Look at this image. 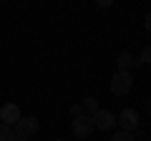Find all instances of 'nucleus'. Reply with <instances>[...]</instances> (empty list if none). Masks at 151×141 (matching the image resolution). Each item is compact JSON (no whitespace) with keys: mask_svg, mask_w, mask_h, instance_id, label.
I'll use <instances>...</instances> for the list:
<instances>
[{"mask_svg":"<svg viewBox=\"0 0 151 141\" xmlns=\"http://www.w3.org/2000/svg\"><path fill=\"white\" fill-rule=\"evenodd\" d=\"M108 86H111V93H113V96H126V93L134 88V76H131L129 70H116Z\"/></svg>","mask_w":151,"mask_h":141,"instance_id":"obj_1","label":"nucleus"},{"mask_svg":"<svg viewBox=\"0 0 151 141\" xmlns=\"http://www.w3.org/2000/svg\"><path fill=\"white\" fill-rule=\"evenodd\" d=\"M13 131H15V136H20V139H30V136L38 134V119L35 116H20V121L13 126Z\"/></svg>","mask_w":151,"mask_h":141,"instance_id":"obj_2","label":"nucleus"},{"mask_svg":"<svg viewBox=\"0 0 151 141\" xmlns=\"http://www.w3.org/2000/svg\"><path fill=\"white\" fill-rule=\"evenodd\" d=\"M116 124H121V131H129V134H134V131L139 129V111H134V109H124L119 116H116Z\"/></svg>","mask_w":151,"mask_h":141,"instance_id":"obj_3","label":"nucleus"},{"mask_svg":"<svg viewBox=\"0 0 151 141\" xmlns=\"http://www.w3.org/2000/svg\"><path fill=\"white\" fill-rule=\"evenodd\" d=\"M70 131H73V136H78V139H88V136L93 134V121L91 116H78V119H73V124H70Z\"/></svg>","mask_w":151,"mask_h":141,"instance_id":"obj_4","label":"nucleus"},{"mask_svg":"<svg viewBox=\"0 0 151 141\" xmlns=\"http://www.w3.org/2000/svg\"><path fill=\"white\" fill-rule=\"evenodd\" d=\"M91 121H93V129H98V131H111L116 126V116L111 111H103V109H98L91 116Z\"/></svg>","mask_w":151,"mask_h":141,"instance_id":"obj_5","label":"nucleus"},{"mask_svg":"<svg viewBox=\"0 0 151 141\" xmlns=\"http://www.w3.org/2000/svg\"><path fill=\"white\" fill-rule=\"evenodd\" d=\"M18 121H20V106H18V103H5V106L0 109V124L15 126Z\"/></svg>","mask_w":151,"mask_h":141,"instance_id":"obj_6","label":"nucleus"},{"mask_svg":"<svg viewBox=\"0 0 151 141\" xmlns=\"http://www.w3.org/2000/svg\"><path fill=\"white\" fill-rule=\"evenodd\" d=\"M81 109H83V114H86V116H93V114L98 111V98L88 96L86 101H81Z\"/></svg>","mask_w":151,"mask_h":141,"instance_id":"obj_7","label":"nucleus"},{"mask_svg":"<svg viewBox=\"0 0 151 141\" xmlns=\"http://www.w3.org/2000/svg\"><path fill=\"white\" fill-rule=\"evenodd\" d=\"M116 65H119V70H129L131 65H134V58H131V53H119V58H116Z\"/></svg>","mask_w":151,"mask_h":141,"instance_id":"obj_8","label":"nucleus"},{"mask_svg":"<svg viewBox=\"0 0 151 141\" xmlns=\"http://www.w3.org/2000/svg\"><path fill=\"white\" fill-rule=\"evenodd\" d=\"M0 141H15V131H13V126L0 124Z\"/></svg>","mask_w":151,"mask_h":141,"instance_id":"obj_9","label":"nucleus"},{"mask_svg":"<svg viewBox=\"0 0 151 141\" xmlns=\"http://www.w3.org/2000/svg\"><path fill=\"white\" fill-rule=\"evenodd\" d=\"M111 141H134V134H129V131H116L111 136Z\"/></svg>","mask_w":151,"mask_h":141,"instance_id":"obj_10","label":"nucleus"},{"mask_svg":"<svg viewBox=\"0 0 151 141\" xmlns=\"http://www.w3.org/2000/svg\"><path fill=\"white\" fill-rule=\"evenodd\" d=\"M136 63H151V45H146V48L141 50V58L136 60Z\"/></svg>","mask_w":151,"mask_h":141,"instance_id":"obj_11","label":"nucleus"},{"mask_svg":"<svg viewBox=\"0 0 151 141\" xmlns=\"http://www.w3.org/2000/svg\"><path fill=\"white\" fill-rule=\"evenodd\" d=\"M70 116H73V119L83 116V109H81V103H76V106H70Z\"/></svg>","mask_w":151,"mask_h":141,"instance_id":"obj_12","label":"nucleus"},{"mask_svg":"<svg viewBox=\"0 0 151 141\" xmlns=\"http://www.w3.org/2000/svg\"><path fill=\"white\" fill-rule=\"evenodd\" d=\"M144 25H146V30L151 33V13H149V15H146V20H144Z\"/></svg>","mask_w":151,"mask_h":141,"instance_id":"obj_13","label":"nucleus"},{"mask_svg":"<svg viewBox=\"0 0 151 141\" xmlns=\"http://www.w3.org/2000/svg\"><path fill=\"white\" fill-rule=\"evenodd\" d=\"M15 141H25V139H20V136H15Z\"/></svg>","mask_w":151,"mask_h":141,"instance_id":"obj_14","label":"nucleus"},{"mask_svg":"<svg viewBox=\"0 0 151 141\" xmlns=\"http://www.w3.org/2000/svg\"><path fill=\"white\" fill-rule=\"evenodd\" d=\"M149 111H151V101H149Z\"/></svg>","mask_w":151,"mask_h":141,"instance_id":"obj_15","label":"nucleus"},{"mask_svg":"<svg viewBox=\"0 0 151 141\" xmlns=\"http://www.w3.org/2000/svg\"><path fill=\"white\" fill-rule=\"evenodd\" d=\"M55 141H65V139H55Z\"/></svg>","mask_w":151,"mask_h":141,"instance_id":"obj_16","label":"nucleus"}]
</instances>
